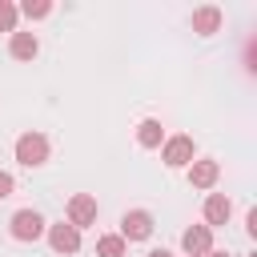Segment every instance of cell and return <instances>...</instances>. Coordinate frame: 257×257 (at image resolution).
<instances>
[{"instance_id": "cell-1", "label": "cell", "mask_w": 257, "mask_h": 257, "mask_svg": "<svg viewBox=\"0 0 257 257\" xmlns=\"http://www.w3.org/2000/svg\"><path fill=\"white\" fill-rule=\"evenodd\" d=\"M16 161L28 165V169H40L48 161V137L44 133H24L16 137Z\"/></svg>"}, {"instance_id": "cell-2", "label": "cell", "mask_w": 257, "mask_h": 257, "mask_svg": "<svg viewBox=\"0 0 257 257\" xmlns=\"http://www.w3.org/2000/svg\"><path fill=\"white\" fill-rule=\"evenodd\" d=\"M193 157H197L193 137H169V141L161 145V161H165L169 169H185V165H193Z\"/></svg>"}, {"instance_id": "cell-3", "label": "cell", "mask_w": 257, "mask_h": 257, "mask_svg": "<svg viewBox=\"0 0 257 257\" xmlns=\"http://www.w3.org/2000/svg\"><path fill=\"white\" fill-rule=\"evenodd\" d=\"M64 213H68V225H72V229H88V225H96V213H100V209H96V197L72 193Z\"/></svg>"}, {"instance_id": "cell-4", "label": "cell", "mask_w": 257, "mask_h": 257, "mask_svg": "<svg viewBox=\"0 0 257 257\" xmlns=\"http://www.w3.org/2000/svg\"><path fill=\"white\" fill-rule=\"evenodd\" d=\"M120 237H124V245H128V241H149V237H153V213L128 209V213L120 217Z\"/></svg>"}, {"instance_id": "cell-5", "label": "cell", "mask_w": 257, "mask_h": 257, "mask_svg": "<svg viewBox=\"0 0 257 257\" xmlns=\"http://www.w3.org/2000/svg\"><path fill=\"white\" fill-rule=\"evenodd\" d=\"M8 229H12L16 241H36V237L44 233V217H40L36 209H16L12 221H8Z\"/></svg>"}, {"instance_id": "cell-6", "label": "cell", "mask_w": 257, "mask_h": 257, "mask_svg": "<svg viewBox=\"0 0 257 257\" xmlns=\"http://www.w3.org/2000/svg\"><path fill=\"white\" fill-rule=\"evenodd\" d=\"M181 249H185L189 257H205V253L213 249V229H209V225H189V229L181 233Z\"/></svg>"}, {"instance_id": "cell-7", "label": "cell", "mask_w": 257, "mask_h": 257, "mask_svg": "<svg viewBox=\"0 0 257 257\" xmlns=\"http://www.w3.org/2000/svg\"><path fill=\"white\" fill-rule=\"evenodd\" d=\"M229 217H233V201L225 193H209L205 197V225L217 229V225H229Z\"/></svg>"}, {"instance_id": "cell-8", "label": "cell", "mask_w": 257, "mask_h": 257, "mask_svg": "<svg viewBox=\"0 0 257 257\" xmlns=\"http://www.w3.org/2000/svg\"><path fill=\"white\" fill-rule=\"evenodd\" d=\"M48 245H52L56 253H76V249H80V229H72L68 221H56V225L48 229Z\"/></svg>"}, {"instance_id": "cell-9", "label": "cell", "mask_w": 257, "mask_h": 257, "mask_svg": "<svg viewBox=\"0 0 257 257\" xmlns=\"http://www.w3.org/2000/svg\"><path fill=\"white\" fill-rule=\"evenodd\" d=\"M217 177H221V165H217V161H209V157L189 165V185H193V189H213V185H217Z\"/></svg>"}, {"instance_id": "cell-10", "label": "cell", "mask_w": 257, "mask_h": 257, "mask_svg": "<svg viewBox=\"0 0 257 257\" xmlns=\"http://www.w3.org/2000/svg\"><path fill=\"white\" fill-rule=\"evenodd\" d=\"M217 28H221V8L205 4V8L193 12V32H197V36H213Z\"/></svg>"}, {"instance_id": "cell-11", "label": "cell", "mask_w": 257, "mask_h": 257, "mask_svg": "<svg viewBox=\"0 0 257 257\" xmlns=\"http://www.w3.org/2000/svg\"><path fill=\"white\" fill-rule=\"evenodd\" d=\"M8 52H12V60H32V56L40 52V40H36L32 32H12Z\"/></svg>"}, {"instance_id": "cell-12", "label": "cell", "mask_w": 257, "mask_h": 257, "mask_svg": "<svg viewBox=\"0 0 257 257\" xmlns=\"http://www.w3.org/2000/svg\"><path fill=\"white\" fill-rule=\"evenodd\" d=\"M137 145H141V149H161V145H165V128H161V120H153V116L141 120V124H137Z\"/></svg>"}, {"instance_id": "cell-13", "label": "cell", "mask_w": 257, "mask_h": 257, "mask_svg": "<svg viewBox=\"0 0 257 257\" xmlns=\"http://www.w3.org/2000/svg\"><path fill=\"white\" fill-rule=\"evenodd\" d=\"M124 253H128V245H124L120 233H104V237H96V257H124Z\"/></svg>"}, {"instance_id": "cell-14", "label": "cell", "mask_w": 257, "mask_h": 257, "mask_svg": "<svg viewBox=\"0 0 257 257\" xmlns=\"http://www.w3.org/2000/svg\"><path fill=\"white\" fill-rule=\"evenodd\" d=\"M16 12H24L28 20H44V16L52 12V4H48V0H24V4L16 8Z\"/></svg>"}, {"instance_id": "cell-15", "label": "cell", "mask_w": 257, "mask_h": 257, "mask_svg": "<svg viewBox=\"0 0 257 257\" xmlns=\"http://www.w3.org/2000/svg\"><path fill=\"white\" fill-rule=\"evenodd\" d=\"M16 20H20L16 4L12 0H0V32H16Z\"/></svg>"}, {"instance_id": "cell-16", "label": "cell", "mask_w": 257, "mask_h": 257, "mask_svg": "<svg viewBox=\"0 0 257 257\" xmlns=\"http://www.w3.org/2000/svg\"><path fill=\"white\" fill-rule=\"evenodd\" d=\"M12 189H16V181H12L8 173H0V201H4V197H12Z\"/></svg>"}, {"instance_id": "cell-17", "label": "cell", "mask_w": 257, "mask_h": 257, "mask_svg": "<svg viewBox=\"0 0 257 257\" xmlns=\"http://www.w3.org/2000/svg\"><path fill=\"white\" fill-rule=\"evenodd\" d=\"M149 257H173V253H169V249H153Z\"/></svg>"}, {"instance_id": "cell-18", "label": "cell", "mask_w": 257, "mask_h": 257, "mask_svg": "<svg viewBox=\"0 0 257 257\" xmlns=\"http://www.w3.org/2000/svg\"><path fill=\"white\" fill-rule=\"evenodd\" d=\"M205 257H229V253H221V249H209V253H205Z\"/></svg>"}]
</instances>
